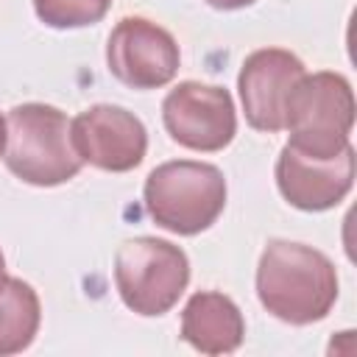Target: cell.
<instances>
[{"label": "cell", "instance_id": "6da1fadb", "mask_svg": "<svg viewBox=\"0 0 357 357\" xmlns=\"http://www.w3.org/2000/svg\"><path fill=\"white\" fill-rule=\"evenodd\" d=\"M257 296L262 307L293 326L329 315L337 301V271L312 245L271 240L257 265Z\"/></svg>", "mask_w": 357, "mask_h": 357}, {"label": "cell", "instance_id": "7a4b0ae2", "mask_svg": "<svg viewBox=\"0 0 357 357\" xmlns=\"http://www.w3.org/2000/svg\"><path fill=\"white\" fill-rule=\"evenodd\" d=\"M6 167L25 184L56 187L78 176L81 159L70 139V120L47 103H20L8 112Z\"/></svg>", "mask_w": 357, "mask_h": 357}, {"label": "cell", "instance_id": "3957f363", "mask_svg": "<svg viewBox=\"0 0 357 357\" xmlns=\"http://www.w3.org/2000/svg\"><path fill=\"white\" fill-rule=\"evenodd\" d=\"M142 195L156 226L192 237L220 218L226 206V178L215 165L178 159L153 167Z\"/></svg>", "mask_w": 357, "mask_h": 357}, {"label": "cell", "instance_id": "277c9868", "mask_svg": "<svg viewBox=\"0 0 357 357\" xmlns=\"http://www.w3.org/2000/svg\"><path fill=\"white\" fill-rule=\"evenodd\" d=\"M284 128L290 131V148L332 159L349 148V134L354 128V92L340 73H312L304 75L284 109Z\"/></svg>", "mask_w": 357, "mask_h": 357}, {"label": "cell", "instance_id": "5b68a950", "mask_svg": "<svg viewBox=\"0 0 357 357\" xmlns=\"http://www.w3.org/2000/svg\"><path fill=\"white\" fill-rule=\"evenodd\" d=\"M190 282L187 254L159 237L126 240L114 254V284L123 304L145 318L176 307Z\"/></svg>", "mask_w": 357, "mask_h": 357}, {"label": "cell", "instance_id": "8992f818", "mask_svg": "<svg viewBox=\"0 0 357 357\" xmlns=\"http://www.w3.org/2000/svg\"><path fill=\"white\" fill-rule=\"evenodd\" d=\"M162 120L173 142L190 151H223L237 134V114L229 89L181 81L162 100Z\"/></svg>", "mask_w": 357, "mask_h": 357}, {"label": "cell", "instance_id": "52a82bcc", "mask_svg": "<svg viewBox=\"0 0 357 357\" xmlns=\"http://www.w3.org/2000/svg\"><path fill=\"white\" fill-rule=\"evenodd\" d=\"M178 45L156 22L145 17H123L106 45L109 73L131 89H159L178 73Z\"/></svg>", "mask_w": 357, "mask_h": 357}, {"label": "cell", "instance_id": "ba28073f", "mask_svg": "<svg viewBox=\"0 0 357 357\" xmlns=\"http://www.w3.org/2000/svg\"><path fill=\"white\" fill-rule=\"evenodd\" d=\"M70 139L81 162L109 173L134 170L148 151V131L137 114L123 106L98 103L70 123Z\"/></svg>", "mask_w": 357, "mask_h": 357}, {"label": "cell", "instance_id": "9c48e42d", "mask_svg": "<svg viewBox=\"0 0 357 357\" xmlns=\"http://www.w3.org/2000/svg\"><path fill=\"white\" fill-rule=\"evenodd\" d=\"M307 75L298 56L282 47H262L245 56L237 89L243 100V112L251 128L257 131H282L284 128V109L293 86Z\"/></svg>", "mask_w": 357, "mask_h": 357}, {"label": "cell", "instance_id": "30bf717a", "mask_svg": "<svg viewBox=\"0 0 357 357\" xmlns=\"http://www.w3.org/2000/svg\"><path fill=\"white\" fill-rule=\"evenodd\" d=\"M276 184L282 198L296 209H332L354 184V148L349 145L332 159H315L284 145L276 159Z\"/></svg>", "mask_w": 357, "mask_h": 357}, {"label": "cell", "instance_id": "8fae6325", "mask_svg": "<svg viewBox=\"0 0 357 357\" xmlns=\"http://www.w3.org/2000/svg\"><path fill=\"white\" fill-rule=\"evenodd\" d=\"M245 321L240 307L218 293L201 290L190 296L181 312V337L204 354H229L243 343Z\"/></svg>", "mask_w": 357, "mask_h": 357}, {"label": "cell", "instance_id": "7c38bea8", "mask_svg": "<svg viewBox=\"0 0 357 357\" xmlns=\"http://www.w3.org/2000/svg\"><path fill=\"white\" fill-rule=\"evenodd\" d=\"M39 321L42 307L36 290L22 279L8 276L0 287V357L25 351L39 332Z\"/></svg>", "mask_w": 357, "mask_h": 357}, {"label": "cell", "instance_id": "4fadbf2b", "mask_svg": "<svg viewBox=\"0 0 357 357\" xmlns=\"http://www.w3.org/2000/svg\"><path fill=\"white\" fill-rule=\"evenodd\" d=\"M112 0H33L36 17L50 28H84L106 17Z\"/></svg>", "mask_w": 357, "mask_h": 357}, {"label": "cell", "instance_id": "5bb4252c", "mask_svg": "<svg viewBox=\"0 0 357 357\" xmlns=\"http://www.w3.org/2000/svg\"><path fill=\"white\" fill-rule=\"evenodd\" d=\"M212 8H220V11H234V8H245L251 6L254 0H206Z\"/></svg>", "mask_w": 357, "mask_h": 357}, {"label": "cell", "instance_id": "9a60e30c", "mask_svg": "<svg viewBox=\"0 0 357 357\" xmlns=\"http://www.w3.org/2000/svg\"><path fill=\"white\" fill-rule=\"evenodd\" d=\"M6 134H8V126H6V117L0 114V156L6 151Z\"/></svg>", "mask_w": 357, "mask_h": 357}, {"label": "cell", "instance_id": "2e32d148", "mask_svg": "<svg viewBox=\"0 0 357 357\" xmlns=\"http://www.w3.org/2000/svg\"><path fill=\"white\" fill-rule=\"evenodd\" d=\"M6 279H8L6 276V259H3V251H0V287L6 284Z\"/></svg>", "mask_w": 357, "mask_h": 357}]
</instances>
